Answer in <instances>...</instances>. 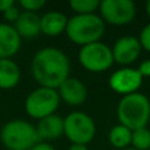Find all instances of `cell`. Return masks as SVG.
<instances>
[{
  "label": "cell",
  "instance_id": "obj_23",
  "mask_svg": "<svg viewBox=\"0 0 150 150\" xmlns=\"http://www.w3.org/2000/svg\"><path fill=\"white\" fill-rule=\"evenodd\" d=\"M138 73L141 74L142 78H149L150 76V59H145L140 63L138 66Z\"/></svg>",
  "mask_w": 150,
  "mask_h": 150
},
{
  "label": "cell",
  "instance_id": "obj_19",
  "mask_svg": "<svg viewBox=\"0 0 150 150\" xmlns=\"http://www.w3.org/2000/svg\"><path fill=\"white\" fill-rule=\"evenodd\" d=\"M132 148L136 150H149L150 148V130L148 128L132 132Z\"/></svg>",
  "mask_w": 150,
  "mask_h": 150
},
{
  "label": "cell",
  "instance_id": "obj_8",
  "mask_svg": "<svg viewBox=\"0 0 150 150\" xmlns=\"http://www.w3.org/2000/svg\"><path fill=\"white\" fill-rule=\"evenodd\" d=\"M100 17L109 25H128L136 17V4L132 0H103L99 5Z\"/></svg>",
  "mask_w": 150,
  "mask_h": 150
},
{
  "label": "cell",
  "instance_id": "obj_24",
  "mask_svg": "<svg viewBox=\"0 0 150 150\" xmlns=\"http://www.w3.org/2000/svg\"><path fill=\"white\" fill-rule=\"evenodd\" d=\"M30 150H55V149L53 148L49 142H42V141H40V142L36 144Z\"/></svg>",
  "mask_w": 150,
  "mask_h": 150
},
{
  "label": "cell",
  "instance_id": "obj_29",
  "mask_svg": "<svg viewBox=\"0 0 150 150\" xmlns=\"http://www.w3.org/2000/svg\"><path fill=\"white\" fill-rule=\"evenodd\" d=\"M149 150H150V148H149Z\"/></svg>",
  "mask_w": 150,
  "mask_h": 150
},
{
  "label": "cell",
  "instance_id": "obj_2",
  "mask_svg": "<svg viewBox=\"0 0 150 150\" xmlns=\"http://www.w3.org/2000/svg\"><path fill=\"white\" fill-rule=\"evenodd\" d=\"M116 113L120 124L132 132L146 128L150 121V100L141 92L125 95L117 104Z\"/></svg>",
  "mask_w": 150,
  "mask_h": 150
},
{
  "label": "cell",
  "instance_id": "obj_9",
  "mask_svg": "<svg viewBox=\"0 0 150 150\" xmlns=\"http://www.w3.org/2000/svg\"><path fill=\"white\" fill-rule=\"evenodd\" d=\"M144 78L138 73L137 69L133 67H121L116 70L109 76V87L120 95H130L138 92L142 86Z\"/></svg>",
  "mask_w": 150,
  "mask_h": 150
},
{
  "label": "cell",
  "instance_id": "obj_27",
  "mask_svg": "<svg viewBox=\"0 0 150 150\" xmlns=\"http://www.w3.org/2000/svg\"><path fill=\"white\" fill-rule=\"evenodd\" d=\"M145 9H146V15H148V16H149V18H150V0H149L148 3H146Z\"/></svg>",
  "mask_w": 150,
  "mask_h": 150
},
{
  "label": "cell",
  "instance_id": "obj_7",
  "mask_svg": "<svg viewBox=\"0 0 150 150\" xmlns=\"http://www.w3.org/2000/svg\"><path fill=\"white\" fill-rule=\"evenodd\" d=\"M78 59L80 66L90 73H104L115 63L112 49L100 41L80 47Z\"/></svg>",
  "mask_w": 150,
  "mask_h": 150
},
{
  "label": "cell",
  "instance_id": "obj_4",
  "mask_svg": "<svg viewBox=\"0 0 150 150\" xmlns=\"http://www.w3.org/2000/svg\"><path fill=\"white\" fill-rule=\"evenodd\" d=\"M0 141L7 150H30L40 142L36 127L25 120H11L0 130Z\"/></svg>",
  "mask_w": 150,
  "mask_h": 150
},
{
  "label": "cell",
  "instance_id": "obj_10",
  "mask_svg": "<svg viewBox=\"0 0 150 150\" xmlns=\"http://www.w3.org/2000/svg\"><path fill=\"white\" fill-rule=\"evenodd\" d=\"M140 41L134 36H124L115 42L112 47V55H113L115 63L122 66V67H129V65L134 63L138 59L141 54Z\"/></svg>",
  "mask_w": 150,
  "mask_h": 150
},
{
  "label": "cell",
  "instance_id": "obj_6",
  "mask_svg": "<svg viewBox=\"0 0 150 150\" xmlns=\"http://www.w3.org/2000/svg\"><path fill=\"white\" fill-rule=\"evenodd\" d=\"M96 134V125L88 113L74 111L65 117V136L71 144L88 145Z\"/></svg>",
  "mask_w": 150,
  "mask_h": 150
},
{
  "label": "cell",
  "instance_id": "obj_16",
  "mask_svg": "<svg viewBox=\"0 0 150 150\" xmlns=\"http://www.w3.org/2000/svg\"><path fill=\"white\" fill-rule=\"evenodd\" d=\"M21 71L13 59H0V90H12L20 83Z\"/></svg>",
  "mask_w": 150,
  "mask_h": 150
},
{
  "label": "cell",
  "instance_id": "obj_3",
  "mask_svg": "<svg viewBox=\"0 0 150 150\" xmlns=\"http://www.w3.org/2000/svg\"><path fill=\"white\" fill-rule=\"evenodd\" d=\"M105 32V23L96 13L92 15H75L69 18L66 36L80 47L100 41Z\"/></svg>",
  "mask_w": 150,
  "mask_h": 150
},
{
  "label": "cell",
  "instance_id": "obj_12",
  "mask_svg": "<svg viewBox=\"0 0 150 150\" xmlns=\"http://www.w3.org/2000/svg\"><path fill=\"white\" fill-rule=\"evenodd\" d=\"M21 47V37L11 24H0V59H12Z\"/></svg>",
  "mask_w": 150,
  "mask_h": 150
},
{
  "label": "cell",
  "instance_id": "obj_5",
  "mask_svg": "<svg viewBox=\"0 0 150 150\" xmlns=\"http://www.w3.org/2000/svg\"><path fill=\"white\" fill-rule=\"evenodd\" d=\"M61 104V98L57 90L38 87L32 91L25 99V112L34 120H42L47 116L55 115Z\"/></svg>",
  "mask_w": 150,
  "mask_h": 150
},
{
  "label": "cell",
  "instance_id": "obj_26",
  "mask_svg": "<svg viewBox=\"0 0 150 150\" xmlns=\"http://www.w3.org/2000/svg\"><path fill=\"white\" fill-rule=\"evenodd\" d=\"M67 150H88L87 145H76V144H71V146Z\"/></svg>",
  "mask_w": 150,
  "mask_h": 150
},
{
  "label": "cell",
  "instance_id": "obj_21",
  "mask_svg": "<svg viewBox=\"0 0 150 150\" xmlns=\"http://www.w3.org/2000/svg\"><path fill=\"white\" fill-rule=\"evenodd\" d=\"M138 41H140L141 47H142L144 50H146V52L150 53V23L142 28Z\"/></svg>",
  "mask_w": 150,
  "mask_h": 150
},
{
  "label": "cell",
  "instance_id": "obj_13",
  "mask_svg": "<svg viewBox=\"0 0 150 150\" xmlns=\"http://www.w3.org/2000/svg\"><path fill=\"white\" fill-rule=\"evenodd\" d=\"M36 130L40 141L42 142L58 140L65 134V119L57 113L47 116L40 120L36 127Z\"/></svg>",
  "mask_w": 150,
  "mask_h": 150
},
{
  "label": "cell",
  "instance_id": "obj_17",
  "mask_svg": "<svg viewBox=\"0 0 150 150\" xmlns=\"http://www.w3.org/2000/svg\"><path fill=\"white\" fill-rule=\"evenodd\" d=\"M108 140L113 148L117 150H124L132 144V130L121 124H117L109 130Z\"/></svg>",
  "mask_w": 150,
  "mask_h": 150
},
{
  "label": "cell",
  "instance_id": "obj_15",
  "mask_svg": "<svg viewBox=\"0 0 150 150\" xmlns=\"http://www.w3.org/2000/svg\"><path fill=\"white\" fill-rule=\"evenodd\" d=\"M13 26L21 38H33L41 33V17L34 12L23 11Z\"/></svg>",
  "mask_w": 150,
  "mask_h": 150
},
{
  "label": "cell",
  "instance_id": "obj_25",
  "mask_svg": "<svg viewBox=\"0 0 150 150\" xmlns=\"http://www.w3.org/2000/svg\"><path fill=\"white\" fill-rule=\"evenodd\" d=\"M12 5H15L13 0H0V12L4 13L8 8H11Z\"/></svg>",
  "mask_w": 150,
  "mask_h": 150
},
{
  "label": "cell",
  "instance_id": "obj_18",
  "mask_svg": "<svg viewBox=\"0 0 150 150\" xmlns=\"http://www.w3.org/2000/svg\"><path fill=\"white\" fill-rule=\"evenodd\" d=\"M71 11L75 15H92L99 9L100 1L99 0H71L69 3Z\"/></svg>",
  "mask_w": 150,
  "mask_h": 150
},
{
  "label": "cell",
  "instance_id": "obj_20",
  "mask_svg": "<svg viewBox=\"0 0 150 150\" xmlns=\"http://www.w3.org/2000/svg\"><path fill=\"white\" fill-rule=\"evenodd\" d=\"M46 4L45 0H20V7L25 12H34L40 11L44 5Z\"/></svg>",
  "mask_w": 150,
  "mask_h": 150
},
{
  "label": "cell",
  "instance_id": "obj_28",
  "mask_svg": "<svg viewBox=\"0 0 150 150\" xmlns=\"http://www.w3.org/2000/svg\"><path fill=\"white\" fill-rule=\"evenodd\" d=\"M124 150H136V149H133V148H127V149H124Z\"/></svg>",
  "mask_w": 150,
  "mask_h": 150
},
{
  "label": "cell",
  "instance_id": "obj_14",
  "mask_svg": "<svg viewBox=\"0 0 150 150\" xmlns=\"http://www.w3.org/2000/svg\"><path fill=\"white\" fill-rule=\"evenodd\" d=\"M69 18L59 11H50L41 17V33L47 37H57L66 32Z\"/></svg>",
  "mask_w": 150,
  "mask_h": 150
},
{
  "label": "cell",
  "instance_id": "obj_1",
  "mask_svg": "<svg viewBox=\"0 0 150 150\" xmlns=\"http://www.w3.org/2000/svg\"><path fill=\"white\" fill-rule=\"evenodd\" d=\"M32 75L40 87L58 90L70 78V59L57 47H42L34 54L30 65Z\"/></svg>",
  "mask_w": 150,
  "mask_h": 150
},
{
  "label": "cell",
  "instance_id": "obj_11",
  "mask_svg": "<svg viewBox=\"0 0 150 150\" xmlns=\"http://www.w3.org/2000/svg\"><path fill=\"white\" fill-rule=\"evenodd\" d=\"M58 93L62 101L71 107L82 105L86 100H87V87L82 80L76 79V78H69L61 84L58 88Z\"/></svg>",
  "mask_w": 150,
  "mask_h": 150
},
{
  "label": "cell",
  "instance_id": "obj_22",
  "mask_svg": "<svg viewBox=\"0 0 150 150\" xmlns=\"http://www.w3.org/2000/svg\"><path fill=\"white\" fill-rule=\"evenodd\" d=\"M20 15H21V11L18 9V8L16 7V5H12V7L8 8V9L4 12V17H5V20H7L8 23H11V25H12V23L15 24L16 21L18 20Z\"/></svg>",
  "mask_w": 150,
  "mask_h": 150
}]
</instances>
